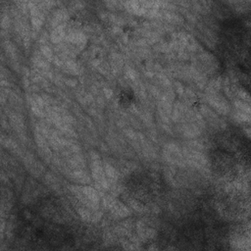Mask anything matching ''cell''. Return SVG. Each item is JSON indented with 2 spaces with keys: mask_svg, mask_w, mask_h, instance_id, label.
I'll return each instance as SVG.
<instances>
[{
  "mask_svg": "<svg viewBox=\"0 0 251 251\" xmlns=\"http://www.w3.org/2000/svg\"><path fill=\"white\" fill-rule=\"evenodd\" d=\"M162 188L159 176L149 171L138 172L129 178L128 189L140 200L155 198Z\"/></svg>",
  "mask_w": 251,
  "mask_h": 251,
  "instance_id": "6da1fadb",
  "label": "cell"
}]
</instances>
